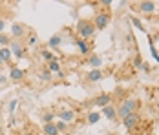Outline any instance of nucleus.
<instances>
[{
	"instance_id": "2eb2a0df",
	"label": "nucleus",
	"mask_w": 159,
	"mask_h": 135,
	"mask_svg": "<svg viewBox=\"0 0 159 135\" xmlns=\"http://www.w3.org/2000/svg\"><path fill=\"white\" fill-rule=\"evenodd\" d=\"M88 66H92L93 70H99V66H102V60H101V57H97V55H90L88 57Z\"/></svg>"
},
{
	"instance_id": "f257e3e1",
	"label": "nucleus",
	"mask_w": 159,
	"mask_h": 135,
	"mask_svg": "<svg viewBox=\"0 0 159 135\" xmlns=\"http://www.w3.org/2000/svg\"><path fill=\"white\" fill-rule=\"evenodd\" d=\"M95 26H93V22L92 20H86V18H82L77 22V35H79L80 40H84V42H88L93 35H95Z\"/></svg>"
},
{
	"instance_id": "9d476101",
	"label": "nucleus",
	"mask_w": 159,
	"mask_h": 135,
	"mask_svg": "<svg viewBox=\"0 0 159 135\" xmlns=\"http://www.w3.org/2000/svg\"><path fill=\"white\" fill-rule=\"evenodd\" d=\"M102 115H104L108 120H115V119H117V108H115V106H111V104L104 106V108H102Z\"/></svg>"
},
{
	"instance_id": "f8f14e48",
	"label": "nucleus",
	"mask_w": 159,
	"mask_h": 135,
	"mask_svg": "<svg viewBox=\"0 0 159 135\" xmlns=\"http://www.w3.org/2000/svg\"><path fill=\"white\" fill-rule=\"evenodd\" d=\"M102 77H104V73L101 71V70H92L90 73H86V80L88 82H99V80H102Z\"/></svg>"
},
{
	"instance_id": "ddd939ff",
	"label": "nucleus",
	"mask_w": 159,
	"mask_h": 135,
	"mask_svg": "<svg viewBox=\"0 0 159 135\" xmlns=\"http://www.w3.org/2000/svg\"><path fill=\"white\" fill-rule=\"evenodd\" d=\"M42 132H44V135H61V132H59L57 126H55V122L42 124Z\"/></svg>"
},
{
	"instance_id": "5701e85b",
	"label": "nucleus",
	"mask_w": 159,
	"mask_h": 135,
	"mask_svg": "<svg viewBox=\"0 0 159 135\" xmlns=\"http://www.w3.org/2000/svg\"><path fill=\"white\" fill-rule=\"evenodd\" d=\"M40 57H42V59H44V60H48V62H51V60L55 59L51 51H40Z\"/></svg>"
},
{
	"instance_id": "2f4dec72",
	"label": "nucleus",
	"mask_w": 159,
	"mask_h": 135,
	"mask_svg": "<svg viewBox=\"0 0 159 135\" xmlns=\"http://www.w3.org/2000/svg\"><path fill=\"white\" fill-rule=\"evenodd\" d=\"M57 75H59V79H64V77H66V73H64L62 70H61V71H59V73H57Z\"/></svg>"
},
{
	"instance_id": "c756f323",
	"label": "nucleus",
	"mask_w": 159,
	"mask_h": 135,
	"mask_svg": "<svg viewBox=\"0 0 159 135\" xmlns=\"http://www.w3.org/2000/svg\"><path fill=\"white\" fill-rule=\"evenodd\" d=\"M6 82H7V79H6V77H4V75H0V84H2V86H4V84H6Z\"/></svg>"
},
{
	"instance_id": "423d86ee",
	"label": "nucleus",
	"mask_w": 159,
	"mask_h": 135,
	"mask_svg": "<svg viewBox=\"0 0 159 135\" xmlns=\"http://www.w3.org/2000/svg\"><path fill=\"white\" fill-rule=\"evenodd\" d=\"M11 33H13L15 40H22L24 35H26V26H22L20 22H13V26H11Z\"/></svg>"
},
{
	"instance_id": "20e7f679",
	"label": "nucleus",
	"mask_w": 159,
	"mask_h": 135,
	"mask_svg": "<svg viewBox=\"0 0 159 135\" xmlns=\"http://www.w3.org/2000/svg\"><path fill=\"white\" fill-rule=\"evenodd\" d=\"M9 51H11V55H15L16 59H22V57L26 55V44H24L22 40H11Z\"/></svg>"
},
{
	"instance_id": "cd10ccee",
	"label": "nucleus",
	"mask_w": 159,
	"mask_h": 135,
	"mask_svg": "<svg viewBox=\"0 0 159 135\" xmlns=\"http://www.w3.org/2000/svg\"><path fill=\"white\" fill-rule=\"evenodd\" d=\"M28 44H30V46L37 44V37H35V35H30V37H28Z\"/></svg>"
},
{
	"instance_id": "b1692460",
	"label": "nucleus",
	"mask_w": 159,
	"mask_h": 135,
	"mask_svg": "<svg viewBox=\"0 0 159 135\" xmlns=\"http://www.w3.org/2000/svg\"><path fill=\"white\" fill-rule=\"evenodd\" d=\"M55 126H57V130H59V132H66V130H68V122H62V120L55 122Z\"/></svg>"
},
{
	"instance_id": "39448f33",
	"label": "nucleus",
	"mask_w": 159,
	"mask_h": 135,
	"mask_svg": "<svg viewBox=\"0 0 159 135\" xmlns=\"http://www.w3.org/2000/svg\"><path fill=\"white\" fill-rule=\"evenodd\" d=\"M139 122H141V117H139L137 113H130L128 117H125V119H123V124H125V128H128V130L135 128Z\"/></svg>"
},
{
	"instance_id": "412c9836",
	"label": "nucleus",
	"mask_w": 159,
	"mask_h": 135,
	"mask_svg": "<svg viewBox=\"0 0 159 135\" xmlns=\"http://www.w3.org/2000/svg\"><path fill=\"white\" fill-rule=\"evenodd\" d=\"M99 119H101V115H99L97 111H92V113L88 115V124H95V122H99Z\"/></svg>"
},
{
	"instance_id": "f704fd0d",
	"label": "nucleus",
	"mask_w": 159,
	"mask_h": 135,
	"mask_svg": "<svg viewBox=\"0 0 159 135\" xmlns=\"http://www.w3.org/2000/svg\"><path fill=\"white\" fill-rule=\"evenodd\" d=\"M0 9H2V7H0Z\"/></svg>"
},
{
	"instance_id": "4468645a",
	"label": "nucleus",
	"mask_w": 159,
	"mask_h": 135,
	"mask_svg": "<svg viewBox=\"0 0 159 135\" xmlns=\"http://www.w3.org/2000/svg\"><path fill=\"white\" fill-rule=\"evenodd\" d=\"M77 47H79V53H80V55H84V57H86V55H88V57L92 55V51H90L88 44H86L84 40H80V38L77 40Z\"/></svg>"
},
{
	"instance_id": "0eeeda50",
	"label": "nucleus",
	"mask_w": 159,
	"mask_h": 135,
	"mask_svg": "<svg viewBox=\"0 0 159 135\" xmlns=\"http://www.w3.org/2000/svg\"><path fill=\"white\" fill-rule=\"evenodd\" d=\"M57 115H59V119L62 120V122H70V120L75 119V111L70 110V108H61Z\"/></svg>"
},
{
	"instance_id": "bb28decb",
	"label": "nucleus",
	"mask_w": 159,
	"mask_h": 135,
	"mask_svg": "<svg viewBox=\"0 0 159 135\" xmlns=\"http://www.w3.org/2000/svg\"><path fill=\"white\" fill-rule=\"evenodd\" d=\"M16 106H18V101H16V99L9 101V111H11V113H13V111L16 110Z\"/></svg>"
},
{
	"instance_id": "f03ea898",
	"label": "nucleus",
	"mask_w": 159,
	"mask_h": 135,
	"mask_svg": "<svg viewBox=\"0 0 159 135\" xmlns=\"http://www.w3.org/2000/svg\"><path fill=\"white\" fill-rule=\"evenodd\" d=\"M135 110H137V101L132 99V97H128V99H125V101L121 102V106L117 108V117L125 119L130 113H135Z\"/></svg>"
},
{
	"instance_id": "a878e982",
	"label": "nucleus",
	"mask_w": 159,
	"mask_h": 135,
	"mask_svg": "<svg viewBox=\"0 0 159 135\" xmlns=\"http://www.w3.org/2000/svg\"><path fill=\"white\" fill-rule=\"evenodd\" d=\"M132 22H134V26H135L137 29H141V31H146V28H144L143 24H141V20H137V18H132Z\"/></svg>"
},
{
	"instance_id": "1a4fd4ad",
	"label": "nucleus",
	"mask_w": 159,
	"mask_h": 135,
	"mask_svg": "<svg viewBox=\"0 0 159 135\" xmlns=\"http://www.w3.org/2000/svg\"><path fill=\"white\" fill-rule=\"evenodd\" d=\"M137 9H139L141 13H148V15H150V13L156 11V4L150 2V0H148V2H139V4H137Z\"/></svg>"
},
{
	"instance_id": "dca6fc26",
	"label": "nucleus",
	"mask_w": 159,
	"mask_h": 135,
	"mask_svg": "<svg viewBox=\"0 0 159 135\" xmlns=\"http://www.w3.org/2000/svg\"><path fill=\"white\" fill-rule=\"evenodd\" d=\"M48 71H51V73H59V71H61V62H59L57 59H53L48 64Z\"/></svg>"
},
{
	"instance_id": "393cba45",
	"label": "nucleus",
	"mask_w": 159,
	"mask_h": 135,
	"mask_svg": "<svg viewBox=\"0 0 159 135\" xmlns=\"http://www.w3.org/2000/svg\"><path fill=\"white\" fill-rule=\"evenodd\" d=\"M143 59H141V57H139V55H135V57H134V66H135V68H141V70H143Z\"/></svg>"
},
{
	"instance_id": "c85d7f7f",
	"label": "nucleus",
	"mask_w": 159,
	"mask_h": 135,
	"mask_svg": "<svg viewBox=\"0 0 159 135\" xmlns=\"http://www.w3.org/2000/svg\"><path fill=\"white\" fill-rule=\"evenodd\" d=\"M101 6H104V7H108V6H111V2H110V0H102V2H101Z\"/></svg>"
},
{
	"instance_id": "7c9ffc66",
	"label": "nucleus",
	"mask_w": 159,
	"mask_h": 135,
	"mask_svg": "<svg viewBox=\"0 0 159 135\" xmlns=\"http://www.w3.org/2000/svg\"><path fill=\"white\" fill-rule=\"evenodd\" d=\"M4 28H6V22H4V20H2V18H0V33H2V31H4Z\"/></svg>"
},
{
	"instance_id": "6e6552de",
	"label": "nucleus",
	"mask_w": 159,
	"mask_h": 135,
	"mask_svg": "<svg viewBox=\"0 0 159 135\" xmlns=\"http://www.w3.org/2000/svg\"><path fill=\"white\" fill-rule=\"evenodd\" d=\"M24 77H26V73H24L20 68H16V66H13V68H11L9 79H11L13 82H16V84H18V82H22V80H24Z\"/></svg>"
},
{
	"instance_id": "72a5a7b5",
	"label": "nucleus",
	"mask_w": 159,
	"mask_h": 135,
	"mask_svg": "<svg viewBox=\"0 0 159 135\" xmlns=\"http://www.w3.org/2000/svg\"><path fill=\"white\" fill-rule=\"evenodd\" d=\"M0 135H2V130H0Z\"/></svg>"
},
{
	"instance_id": "7ed1b4c3",
	"label": "nucleus",
	"mask_w": 159,
	"mask_h": 135,
	"mask_svg": "<svg viewBox=\"0 0 159 135\" xmlns=\"http://www.w3.org/2000/svg\"><path fill=\"white\" fill-rule=\"evenodd\" d=\"M92 22H93L95 29H104V28L110 24V13H108V11H97Z\"/></svg>"
},
{
	"instance_id": "9b49d317",
	"label": "nucleus",
	"mask_w": 159,
	"mask_h": 135,
	"mask_svg": "<svg viewBox=\"0 0 159 135\" xmlns=\"http://www.w3.org/2000/svg\"><path fill=\"white\" fill-rule=\"evenodd\" d=\"M111 102V95L110 93H102V95H99L95 101H93V104L99 106V108H104V106H108Z\"/></svg>"
},
{
	"instance_id": "aec40b11",
	"label": "nucleus",
	"mask_w": 159,
	"mask_h": 135,
	"mask_svg": "<svg viewBox=\"0 0 159 135\" xmlns=\"http://www.w3.org/2000/svg\"><path fill=\"white\" fill-rule=\"evenodd\" d=\"M61 42H62L61 35H53V37L49 38V47H57V46H61Z\"/></svg>"
},
{
	"instance_id": "4be33fe9",
	"label": "nucleus",
	"mask_w": 159,
	"mask_h": 135,
	"mask_svg": "<svg viewBox=\"0 0 159 135\" xmlns=\"http://www.w3.org/2000/svg\"><path fill=\"white\" fill-rule=\"evenodd\" d=\"M53 117H55V113H53V111H46V113H42V120H44V124L53 122Z\"/></svg>"
},
{
	"instance_id": "a211bd4d",
	"label": "nucleus",
	"mask_w": 159,
	"mask_h": 135,
	"mask_svg": "<svg viewBox=\"0 0 159 135\" xmlns=\"http://www.w3.org/2000/svg\"><path fill=\"white\" fill-rule=\"evenodd\" d=\"M11 37H7L6 33H0V47H9V44H11Z\"/></svg>"
},
{
	"instance_id": "6ab92c4d",
	"label": "nucleus",
	"mask_w": 159,
	"mask_h": 135,
	"mask_svg": "<svg viewBox=\"0 0 159 135\" xmlns=\"http://www.w3.org/2000/svg\"><path fill=\"white\" fill-rule=\"evenodd\" d=\"M39 80H42V82H49V80H51V71H48V70L39 71Z\"/></svg>"
},
{
	"instance_id": "473e14b6",
	"label": "nucleus",
	"mask_w": 159,
	"mask_h": 135,
	"mask_svg": "<svg viewBox=\"0 0 159 135\" xmlns=\"http://www.w3.org/2000/svg\"><path fill=\"white\" fill-rule=\"evenodd\" d=\"M2 64H4V62H2V60H0V68H2Z\"/></svg>"
},
{
	"instance_id": "f3484780",
	"label": "nucleus",
	"mask_w": 159,
	"mask_h": 135,
	"mask_svg": "<svg viewBox=\"0 0 159 135\" xmlns=\"http://www.w3.org/2000/svg\"><path fill=\"white\" fill-rule=\"evenodd\" d=\"M0 60H2V62H9V60H11V51H9V47H0Z\"/></svg>"
}]
</instances>
